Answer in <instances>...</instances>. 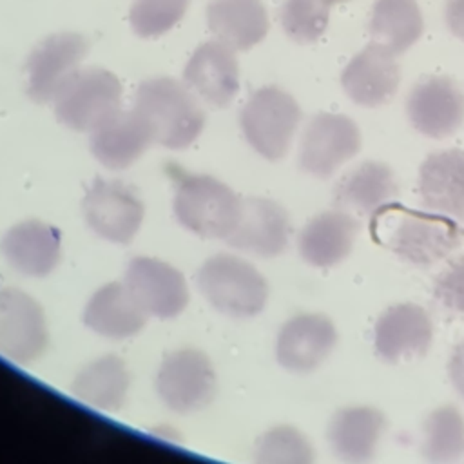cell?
Here are the masks:
<instances>
[{
	"instance_id": "obj_1",
	"label": "cell",
	"mask_w": 464,
	"mask_h": 464,
	"mask_svg": "<svg viewBox=\"0 0 464 464\" xmlns=\"http://www.w3.org/2000/svg\"><path fill=\"white\" fill-rule=\"evenodd\" d=\"M132 107L147 121L154 143L169 150L188 149L207 123L201 100L185 82L170 76L143 80L134 92Z\"/></svg>"
},
{
	"instance_id": "obj_2",
	"label": "cell",
	"mask_w": 464,
	"mask_h": 464,
	"mask_svg": "<svg viewBox=\"0 0 464 464\" xmlns=\"http://www.w3.org/2000/svg\"><path fill=\"white\" fill-rule=\"evenodd\" d=\"M172 181V214L176 221L194 236L205 239H227L241 208V196L223 179L188 172L169 165Z\"/></svg>"
},
{
	"instance_id": "obj_3",
	"label": "cell",
	"mask_w": 464,
	"mask_h": 464,
	"mask_svg": "<svg viewBox=\"0 0 464 464\" xmlns=\"http://www.w3.org/2000/svg\"><path fill=\"white\" fill-rule=\"evenodd\" d=\"M196 285L203 299L221 315L252 319L268 303V281L246 257L234 252L208 256L196 272Z\"/></svg>"
},
{
	"instance_id": "obj_4",
	"label": "cell",
	"mask_w": 464,
	"mask_h": 464,
	"mask_svg": "<svg viewBox=\"0 0 464 464\" xmlns=\"http://www.w3.org/2000/svg\"><path fill=\"white\" fill-rule=\"evenodd\" d=\"M301 118V107L288 91L263 85L243 103L239 129L256 154L268 161H279L290 150Z\"/></svg>"
},
{
	"instance_id": "obj_5",
	"label": "cell",
	"mask_w": 464,
	"mask_h": 464,
	"mask_svg": "<svg viewBox=\"0 0 464 464\" xmlns=\"http://www.w3.org/2000/svg\"><path fill=\"white\" fill-rule=\"evenodd\" d=\"M154 390L172 413L192 415L205 410L218 392V373L210 355L194 346L167 352L158 364Z\"/></svg>"
},
{
	"instance_id": "obj_6",
	"label": "cell",
	"mask_w": 464,
	"mask_h": 464,
	"mask_svg": "<svg viewBox=\"0 0 464 464\" xmlns=\"http://www.w3.org/2000/svg\"><path fill=\"white\" fill-rule=\"evenodd\" d=\"M121 98L123 87L112 71L83 67L63 83L51 103L62 125L89 134L121 109Z\"/></svg>"
},
{
	"instance_id": "obj_7",
	"label": "cell",
	"mask_w": 464,
	"mask_h": 464,
	"mask_svg": "<svg viewBox=\"0 0 464 464\" xmlns=\"http://www.w3.org/2000/svg\"><path fill=\"white\" fill-rule=\"evenodd\" d=\"M82 214L94 236L107 243L127 245L141 230L145 205L127 183L96 178L83 194Z\"/></svg>"
},
{
	"instance_id": "obj_8",
	"label": "cell",
	"mask_w": 464,
	"mask_h": 464,
	"mask_svg": "<svg viewBox=\"0 0 464 464\" xmlns=\"http://www.w3.org/2000/svg\"><path fill=\"white\" fill-rule=\"evenodd\" d=\"M49 348V323L40 301L16 286H0V355L31 364Z\"/></svg>"
},
{
	"instance_id": "obj_9",
	"label": "cell",
	"mask_w": 464,
	"mask_h": 464,
	"mask_svg": "<svg viewBox=\"0 0 464 464\" xmlns=\"http://www.w3.org/2000/svg\"><path fill=\"white\" fill-rule=\"evenodd\" d=\"M357 123L341 112H319L304 127L297 163L303 172L326 179L334 176L361 149Z\"/></svg>"
},
{
	"instance_id": "obj_10",
	"label": "cell",
	"mask_w": 464,
	"mask_h": 464,
	"mask_svg": "<svg viewBox=\"0 0 464 464\" xmlns=\"http://www.w3.org/2000/svg\"><path fill=\"white\" fill-rule=\"evenodd\" d=\"M123 283L149 317L174 319L190 301V288L183 272L156 256L130 257Z\"/></svg>"
},
{
	"instance_id": "obj_11",
	"label": "cell",
	"mask_w": 464,
	"mask_h": 464,
	"mask_svg": "<svg viewBox=\"0 0 464 464\" xmlns=\"http://www.w3.org/2000/svg\"><path fill=\"white\" fill-rule=\"evenodd\" d=\"M85 36L71 31L40 40L25 60V91L34 103H51L87 56Z\"/></svg>"
},
{
	"instance_id": "obj_12",
	"label": "cell",
	"mask_w": 464,
	"mask_h": 464,
	"mask_svg": "<svg viewBox=\"0 0 464 464\" xmlns=\"http://www.w3.org/2000/svg\"><path fill=\"white\" fill-rule=\"evenodd\" d=\"M337 344L334 321L319 312H301L288 317L277 330L274 355L281 368L292 373L317 370Z\"/></svg>"
},
{
	"instance_id": "obj_13",
	"label": "cell",
	"mask_w": 464,
	"mask_h": 464,
	"mask_svg": "<svg viewBox=\"0 0 464 464\" xmlns=\"http://www.w3.org/2000/svg\"><path fill=\"white\" fill-rule=\"evenodd\" d=\"M290 236L292 223L285 207L270 198L250 196L241 199L239 216L225 241L241 254L270 259L286 250Z\"/></svg>"
},
{
	"instance_id": "obj_14",
	"label": "cell",
	"mask_w": 464,
	"mask_h": 464,
	"mask_svg": "<svg viewBox=\"0 0 464 464\" xmlns=\"http://www.w3.org/2000/svg\"><path fill=\"white\" fill-rule=\"evenodd\" d=\"M406 114L419 134L448 138L464 123V91L448 76H426L411 87Z\"/></svg>"
},
{
	"instance_id": "obj_15",
	"label": "cell",
	"mask_w": 464,
	"mask_h": 464,
	"mask_svg": "<svg viewBox=\"0 0 464 464\" xmlns=\"http://www.w3.org/2000/svg\"><path fill=\"white\" fill-rule=\"evenodd\" d=\"M0 254L16 274L42 279L51 276L62 259V234L44 219L27 218L2 234Z\"/></svg>"
},
{
	"instance_id": "obj_16",
	"label": "cell",
	"mask_w": 464,
	"mask_h": 464,
	"mask_svg": "<svg viewBox=\"0 0 464 464\" xmlns=\"http://www.w3.org/2000/svg\"><path fill=\"white\" fill-rule=\"evenodd\" d=\"M431 341V317L415 303L388 306L373 324V350L386 362H401L424 355Z\"/></svg>"
},
{
	"instance_id": "obj_17",
	"label": "cell",
	"mask_w": 464,
	"mask_h": 464,
	"mask_svg": "<svg viewBox=\"0 0 464 464\" xmlns=\"http://www.w3.org/2000/svg\"><path fill=\"white\" fill-rule=\"evenodd\" d=\"M236 51L210 40L201 44L183 69L185 85L210 107H228L239 92V65Z\"/></svg>"
},
{
	"instance_id": "obj_18",
	"label": "cell",
	"mask_w": 464,
	"mask_h": 464,
	"mask_svg": "<svg viewBox=\"0 0 464 464\" xmlns=\"http://www.w3.org/2000/svg\"><path fill=\"white\" fill-rule=\"evenodd\" d=\"M150 145H154L152 132L134 107L120 109L89 132L92 158L109 170L129 169Z\"/></svg>"
},
{
	"instance_id": "obj_19",
	"label": "cell",
	"mask_w": 464,
	"mask_h": 464,
	"mask_svg": "<svg viewBox=\"0 0 464 464\" xmlns=\"http://www.w3.org/2000/svg\"><path fill=\"white\" fill-rule=\"evenodd\" d=\"M149 315L138 304L127 285L109 281L98 286L85 301L82 321L98 337L125 341L136 337L147 324Z\"/></svg>"
},
{
	"instance_id": "obj_20",
	"label": "cell",
	"mask_w": 464,
	"mask_h": 464,
	"mask_svg": "<svg viewBox=\"0 0 464 464\" xmlns=\"http://www.w3.org/2000/svg\"><path fill=\"white\" fill-rule=\"evenodd\" d=\"M401 82L395 54L377 44L366 45L343 69L341 85L346 96L361 107H381L388 103Z\"/></svg>"
},
{
	"instance_id": "obj_21",
	"label": "cell",
	"mask_w": 464,
	"mask_h": 464,
	"mask_svg": "<svg viewBox=\"0 0 464 464\" xmlns=\"http://www.w3.org/2000/svg\"><path fill=\"white\" fill-rule=\"evenodd\" d=\"M357 232L359 223L348 210H323L299 230L297 252L310 266L332 268L350 256Z\"/></svg>"
},
{
	"instance_id": "obj_22",
	"label": "cell",
	"mask_w": 464,
	"mask_h": 464,
	"mask_svg": "<svg viewBox=\"0 0 464 464\" xmlns=\"http://www.w3.org/2000/svg\"><path fill=\"white\" fill-rule=\"evenodd\" d=\"M384 430L386 417L379 408L368 404L344 406L332 415L326 426V440L339 460L361 464L375 457Z\"/></svg>"
},
{
	"instance_id": "obj_23",
	"label": "cell",
	"mask_w": 464,
	"mask_h": 464,
	"mask_svg": "<svg viewBox=\"0 0 464 464\" xmlns=\"http://www.w3.org/2000/svg\"><path fill=\"white\" fill-rule=\"evenodd\" d=\"M459 230L439 218L408 214L390 236L392 250L410 265L431 266L448 257L459 245Z\"/></svg>"
},
{
	"instance_id": "obj_24",
	"label": "cell",
	"mask_w": 464,
	"mask_h": 464,
	"mask_svg": "<svg viewBox=\"0 0 464 464\" xmlns=\"http://www.w3.org/2000/svg\"><path fill=\"white\" fill-rule=\"evenodd\" d=\"M132 375L127 362L116 353H103L87 361L72 377L71 393L85 406L116 413L130 393Z\"/></svg>"
},
{
	"instance_id": "obj_25",
	"label": "cell",
	"mask_w": 464,
	"mask_h": 464,
	"mask_svg": "<svg viewBox=\"0 0 464 464\" xmlns=\"http://www.w3.org/2000/svg\"><path fill=\"white\" fill-rule=\"evenodd\" d=\"M417 188L422 203L435 214L464 218V150L430 154L419 169Z\"/></svg>"
},
{
	"instance_id": "obj_26",
	"label": "cell",
	"mask_w": 464,
	"mask_h": 464,
	"mask_svg": "<svg viewBox=\"0 0 464 464\" xmlns=\"http://www.w3.org/2000/svg\"><path fill=\"white\" fill-rule=\"evenodd\" d=\"M205 16L216 40L234 51L252 49L270 27L261 0H210Z\"/></svg>"
},
{
	"instance_id": "obj_27",
	"label": "cell",
	"mask_w": 464,
	"mask_h": 464,
	"mask_svg": "<svg viewBox=\"0 0 464 464\" xmlns=\"http://www.w3.org/2000/svg\"><path fill=\"white\" fill-rule=\"evenodd\" d=\"M399 194V183L390 165L382 161H362L352 169L335 188L339 208L372 216L388 207Z\"/></svg>"
},
{
	"instance_id": "obj_28",
	"label": "cell",
	"mask_w": 464,
	"mask_h": 464,
	"mask_svg": "<svg viewBox=\"0 0 464 464\" xmlns=\"http://www.w3.org/2000/svg\"><path fill=\"white\" fill-rule=\"evenodd\" d=\"M368 29L373 44L397 56L422 36L424 20L417 0H375Z\"/></svg>"
},
{
	"instance_id": "obj_29",
	"label": "cell",
	"mask_w": 464,
	"mask_h": 464,
	"mask_svg": "<svg viewBox=\"0 0 464 464\" xmlns=\"http://www.w3.org/2000/svg\"><path fill=\"white\" fill-rule=\"evenodd\" d=\"M420 453L433 464H450L464 457V415L457 406L442 404L426 415Z\"/></svg>"
},
{
	"instance_id": "obj_30",
	"label": "cell",
	"mask_w": 464,
	"mask_h": 464,
	"mask_svg": "<svg viewBox=\"0 0 464 464\" xmlns=\"http://www.w3.org/2000/svg\"><path fill=\"white\" fill-rule=\"evenodd\" d=\"M254 460L259 464H310L314 462V446L299 428L276 424L257 437Z\"/></svg>"
},
{
	"instance_id": "obj_31",
	"label": "cell",
	"mask_w": 464,
	"mask_h": 464,
	"mask_svg": "<svg viewBox=\"0 0 464 464\" xmlns=\"http://www.w3.org/2000/svg\"><path fill=\"white\" fill-rule=\"evenodd\" d=\"M328 0H285L279 22L285 34L297 44H312L323 36L330 18Z\"/></svg>"
},
{
	"instance_id": "obj_32",
	"label": "cell",
	"mask_w": 464,
	"mask_h": 464,
	"mask_svg": "<svg viewBox=\"0 0 464 464\" xmlns=\"http://www.w3.org/2000/svg\"><path fill=\"white\" fill-rule=\"evenodd\" d=\"M190 0H134L129 22L140 38H158L169 33L187 13Z\"/></svg>"
},
{
	"instance_id": "obj_33",
	"label": "cell",
	"mask_w": 464,
	"mask_h": 464,
	"mask_svg": "<svg viewBox=\"0 0 464 464\" xmlns=\"http://www.w3.org/2000/svg\"><path fill=\"white\" fill-rule=\"evenodd\" d=\"M433 297L453 314H464V254L453 259L435 279Z\"/></svg>"
},
{
	"instance_id": "obj_34",
	"label": "cell",
	"mask_w": 464,
	"mask_h": 464,
	"mask_svg": "<svg viewBox=\"0 0 464 464\" xmlns=\"http://www.w3.org/2000/svg\"><path fill=\"white\" fill-rule=\"evenodd\" d=\"M448 375L453 390L464 399V339L453 348L450 355Z\"/></svg>"
},
{
	"instance_id": "obj_35",
	"label": "cell",
	"mask_w": 464,
	"mask_h": 464,
	"mask_svg": "<svg viewBox=\"0 0 464 464\" xmlns=\"http://www.w3.org/2000/svg\"><path fill=\"white\" fill-rule=\"evenodd\" d=\"M444 20L450 33L464 40V0H446Z\"/></svg>"
},
{
	"instance_id": "obj_36",
	"label": "cell",
	"mask_w": 464,
	"mask_h": 464,
	"mask_svg": "<svg viewBox=\"0 0 464 464\" xmlns=\"http://www.w3.org/2000/svg\"><path fill=\"white\" fill-rule=\"evenodd\" d=\"M330 4H337V2H344V0H328Z\"/></svg>"
}]
</instances>
